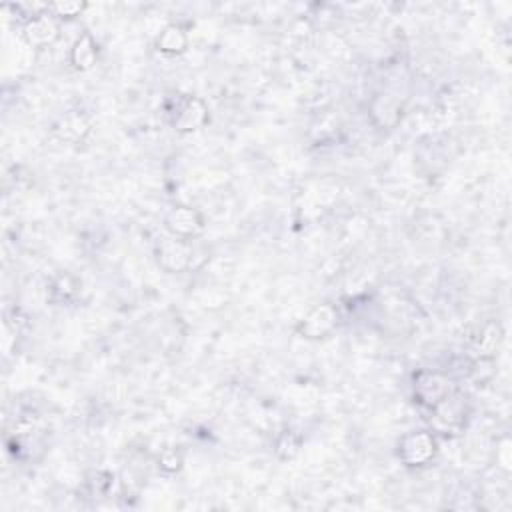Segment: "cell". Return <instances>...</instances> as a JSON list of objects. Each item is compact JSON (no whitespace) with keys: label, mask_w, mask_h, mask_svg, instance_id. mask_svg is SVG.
<instances>
[{"label":"cell","mask_w":512,"mask_h":512,"mask_svg":"<svg viewBox=\"0 0 512 512\" xmlns=\"http://www.w3.org/2000/svg\"><path fill=\"white\" fill-rule=\"evenodd\" d=\"M437 438L427 430L408 432L398 443V459L406 467H424L437 456Z\"/></svg>","instance_id":"6da1fadb"},{"label":"cell","mask_w":512,"mask_h":512,"mask_svg":"<svg viewBox=\"0 0 512 512\" xmlns=\"http://www.w3.org/2000/svg\"><path fill=\"white\" fill-rule=\"evenodd\" d=\"M453 384L448 376L440 373H419L414 376V398L419 405L432 411L437 405L443 403L446 397L453 395Z\"/></svg>","instance_id":"7a4b0ae2"},{"label":"cell","mask_w":512,"mask_h":512,"mask_svg":"<svg viewBox=\"0 0 512 512\" xmlns=\"http://www.w3.org/2000/svg\"><path fill=\"white\" fill-rule=\"evenodd\" d=\"M170 122L178 132H194L209 122V108L201 98L180 97L170 113Z\"/></svg>","instance_id":"3957f363"},{"label":"cell","mask_w":512,"mask_h":512,"mask_svg":"<svg viewBox=\"0 0 512 512\" xmlns=\"http://www.w3.org/2000/svg\"><path fill=\"white\" fill-rule=\"evenodd\" d=\"M338 325V311L333 304H319L306 314L298 325V335L311 341H319V338L328 336Z\"/></svg>","instance_id":"277c9868"},{"label":"cell","mask_w":512,"mask_h":512,"mask_svg":"<svg viewBox=\"0 0 512 512\" xmlns=\"http://www.w3.org/2000/svg\"><path fill=\"white\" fill-rule=\"evenodd\" d=\"M22 36H25L27 44L33 46V49H46V46H52L60 36L59 19H54L49 11L44 14H38L35 19L25 20Z\"/></svg>","instance_id":"5b68a950"},{"label":"cell","mask_w":512,"mask_h":512,"mask_svg":"<svg viewBox=\"0 0 512 512\" xmlns=\"http://www.w3.org/2000/svg\"><path fill=\"white\" fill-rule=\"evenodd\" d=\"M167 231L177 236V239L191 240L194 236H199L204 231V218L199 210L191 207H175L164 218Z\"/></svg>","instance_id":"8992f818"},{"label":"cell","mask_w":512,"mask_h":512,"mask_svg":"<svg viewBox=\"0 0 512 512\" xmlns=\"http://www.w3.org/2000/svg\"><path fill=\"white\" fill-rule=\"evenodd\" d=\"M191 256H193L191 247H188L186 240L177 239V236L162 240L159 244V248H156L159 264L167 272H183L185 269H188V264H191Z\"/></svg>","instance_id":"52a82bcc"},{"label":"cell","mask_w":512,"mask_h":512,"mask_svg":"<svg viewBox=\"0 0 512 512\" xmlns=\"http://www.w3.org/2000/svg\"><path fill=\"white\" fill-rule=\"evenodd\" d=\"M98 60V44L91 35H83L70 49V65L76 70H91Z\"/></svg>","instance_id":"ba28073f"},{"label":"cell","mask_w":512,"mask_h":512,"mask_svg":"<svg viewBox=\"0 0 512 512\" xmlns=\"http://www.w3.org/2000/svg\"><path fill=\"white\" fill-rule=\"evenodd\" d=\"M156 49L169 57H178L188 49V35L183 27L169 25L161 30L159 38H156Z\"/></svg>","instance_id":"9c48e42d"},{"label":"cell","mask_w":512,"mask_h":512,"mask_svg":"<svg viewBox=\"0 0 512 512\" xmlns=\"http://www.w3.org/2000/svg\"><path fill=\"white\" fill-rule=\"evenodd\" d=\"M86 9L84 3H52L49 11L54 19H75L81 17L83 11Z\"/></svg>","instance_id":"30bf717a"},{"label":"cell","mask_w":512,"mask_h":512,"mask_svg":"<svg viewBox=\"0 0 512 512\" xmlns=\"http://www.w3.org/2000/svg\"><path fill=\"white\" fill-rule=\"evenodd\" d=\"M59 130H60L62 138H73V135H70V132H75V138H81L84 132L89 130V124L84 122L83 116L70 114V116L65 118V121H62V129H59Z\"/></svg>","instance_id":"8fae6325"},{"label":"cell","mask_w":512,"mask_h":512,"mask_svg":"<svg viewBox=\"0 0 512 512\" xmlns=\"http://www.w3.org/2000/svg\"><path fill=\"white\" fill-rule=\"evenodd\" d=\"M159 467L172 475V472H178L180 467H183V454H180L177 448H169V451H164L159 459Z\"/></svg>","instance_id":"7c38bea8"},{"label":"cell","mask_w":512,"mask_h":512,"mask_svg":"<svg viewBox=\"0 0 512 512\" xmlns=\"http://www.w3.org/2000/svg\"><path fill=\"white\" fill-rule=\"evenodd\" d=\"M298 446H301V440H298L293 432H285L277 443V453L282 456V459H293V456L298 453Z\"/></svg>","instance_id":"4fadbf2b"}]
</instances>
